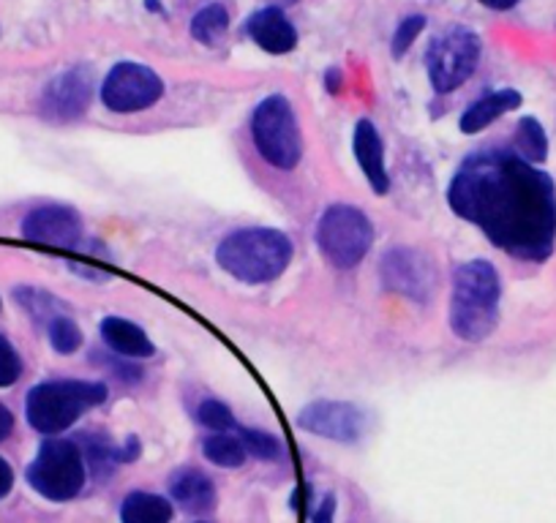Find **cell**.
<instances>
[{"label": "cell", "instance_id": "obj_1", "mask_svg": "<svg viewBox=\"0 0 556 523\" xmlns=\"http://www.w3.org/2000/svg\"><path fill=\"white\" fill-rule=\"evenodd\" d=\"M453 213L521 262H545L556 243V186L505 148L469 153L447 186Z\"/></svg>", "mask_w": 556, "mask_h": 523}, {"label": "cell", "instance_id": "obj_2", "mask_svg": "<svg viewBox=\"0 0 556 523\" xmlns=\"http://www.w3.org/2000/svg\"><path fill=\"white\" fill-rule=\"evenodd\" d=\"M502 281L496 268L485 259L464 262L453 276L451 330L462 341L478 344L494 333L500 322Z\"/></svg>", "mask_w": 556, "mask_h": 523}, {"label": "cell", "instance_id": "obj_3", "mask_svg": "<svg viewBox=\"0 0 556 523\" xmlns=\"http://www.w3.org/2000/svg\"><path fill=\"white\" fill-rule=\"evenodd\" d=\"M218 268L243 284H267L290 268L292 240L270 227L229 232L216 248Z\"/></svg>", "mask_w": 556, "mask_h": 523}, {"label": "cell", "instance_id": "obj_4", "mask_svg": "<svg viewBox=\"0 0 556 523\" xmlns=\"http://www.w3.org/2000/svg\"><path fill=\"white\" fill-rule=\"evenodd\" d=\"M106 401V387L85 379H50L36 384L25 398V418L30 429L58 436L72 429L88 409Z\"/></svg>", "mask_w": 556, "mask_h": 523}, {"label": "cell", "instance_id": "obj_5", "mask_svg": "<svg viewBox=\"0 0 556 523\" xmlns=\"http://www.w3.org/2000/svg\"><path fill=\"white\" fill-rule=\"evenodd\" d=\"M251 140L262 162L273 169H295L303 158L301 126H298L295 110L290 99L281 93H273L262 99L251 112Z\"/></svg>", "mask_w": 556, "mask_h": 523}, {"label": "cell", "instance_id": "obj_6", "mask_svg": "<svg viewBox=\"0 0 556 523\" xmlns=\"http://www.w3.org/2000/svg\"><path fill=\"white\" fill-rule=\"evenodd\" d=\"M25 477H28L30 488L45 496V499L68 501L83 494L88 467H85L83 450H79L77 442L50 436V439L41 442Z\"/></svg>", "mask_w": 556, "mask_h": 523}, {"label": "cell", "instance_id": "obj_7", "mask_svg": "<svg viewBox=\"0 0 556 523\" xmlns=\"http://www.w3.org/2000/svg\"><path fill=\"white\" fill-rule=\"evenodd\" d=\"M319 251L339 270L357 268L374 245V224L363 211L352 205H330L317 221Z\"/></svg>", "mask_w": 556, "mask_h": 523}, {"label": "cell", "instance_id": "obj_8", "mask_svg": "<svg viewBox=\"0 0 556 523\" xmlns=\"http://www.w3.org/2000/svg\"><path fill=\"white\" fill-rule=\"evenodd\" d=\"M480 63V39L467 28H451L431 41L426 52L431 88L440 95L462 88Z\"/></svg>", "mask_w": 556, "mask_h": 523}, {"label": "cell", "instance_id": "obj_9", "mask_svg": "<svg viewBox=\"0 0 556 523\" xmlns=\"http://www.w3.org/2000/svg\"><path fill=\"white\" fill-rule=\"evenodd\" d=\"M162 95L164 79L151 66L137 61L115 63L101 82V104L115 115L151 110Z\"/></svg>", "mask_w": 556, "mask_h": 523}, {"label": "cell", "instance_id": "obj_10", "mask_svg": "<svg viewBox=\"0 0 556 523\" xmlns=\"http://www.w3.org/2000/svg\"><path fill=\"white\" fill-rule=\"evenodd\" d=\"M379 276H382L384 290L415 303L429 301L437 281L429 256L417 248H406V245L384 251L382 262H379Z\"/></svg>", "mask_w": 556, "mask_h": 523}, {"label": "cell", "instance_id": "obj_11", "mask_svg": "<svg viewBox=\"0 0 556 523\" xmlns=\"http://www.w3.org/2000/svg\"><path fill=\"white\" fill-rule=\"evenodd\" d=\"M90 99H93V72L88 66H74L47 82L39 112L52 123H74L88 112Z\"/></svg>", "mask_w": 556, "mask_h": 523}, {"label": "cell", "instance_id": "obj_12", "mask_svg": "<svg viewBox=\"0 0 556 523\" xmlns=\"http://www.w3.org/2000/svg\"><path fill=\"white\" fill-rule=\"evenodd\" d=\"M298 425L303 431L323 439L339 442V445H352L363 436L366 429V414L346 401H312L298 414Z\"/></svg>", "mask_w": 556, "mask_h": 523}, {"label": "cell", "instance_id": "obj_13", "mask_svg": "<svg viewBox=\"0 0 556 523\" xmlns=\"http://www.w3.org/2000/svg\"><path fill=\"white\" fill-rule=\"evenodd\" d=\"M25 240L52 248H79L83 245V218L68 205H39L23 218Z\"/></svg>", "mask_w": 556, "mask_h": 523}, {"label": "cell", "instance_id": "obj_14", "mask_svg": "<svg viewBox=\"0 0 556 523\" xmlns=\"http://www.w3.org/2000/svg\"><path fill=\"white\" fill-rule=\"evenodd\" d=\"M245 34L260 50L270 55H287L298 47V30L278 7H265L254 12L245 23Z\"/></svg>", "mask_w": 556, "mask_h": 523}, {"label": "cell", "instance_id": "obj_15", "mask_svg": "<svg viewBox=\"0 0 556 523\" xmlns=\"http://www.w3.org/2000/svg\"><path fill=\"white\" fill-rule=\"evenodd\" d=\"M352 151H355V162L361 167L363 178L374 189V194H388L390 191V175L384 167V145L379 137L377 126L371 120H357L355 137H352Z\"/></svg>", "mask_w": 556, "mask_h": 523}, {"label": "cell", "instance_id": "obj_16", "mask_svg": "<svg viewBox=\"0 0 556 523\" xmlns=\"http://www.w3.org/2000/svg\"><path fill=\"white\" fill-rule=\"evenodd\" d=\"M169 499L178 507H184L186 512L202 515V512L216 507V485H213V480L207 477L205 472H200V469H178V472L169 477Z\"/></svg>", "mask_w": 556, "mask_h": 523}, {"label": "cell", "instance_id": "obj_17", "mask_svg": "<svg viewBox=\"0 0 556 523\" xmlns=\"http://www.w3.org/2000/svg\"><path fill=\"white\" fill-rule=\"evenodd\" d=\"M99 333L101 341H104L117 357H123V360H142V357H153V352H156V346L148 339L146 330L123 317L101 319Z\"/></svg>", "mask_w": 556, "mask_h": 523}, {"label": "cell", "instance_id": "obj_18", "mask_svg": "<svg viewBox=\"0 0 556 523\" xmlns=\"http://www.w3.org/2000/svg\"><path fill=\"white\" fill-rule=\"evenodd\" d=\"M521 101L523 99L518 90H513V88L494 90V93L483 95V99H478L475 104H469L467 110H464L462 120H458V128H462L464 135H478V131L489 128L494 120H500L502 115L518 110V106H521Z\"/></svg>", "mask_w": 556, "mask_h": 523}, {"label": "cell", "instance_id": "obj_19", "mask_svg": "<svg viewBox=\"0 0 556 523\" xmlns=\"http://www.w3.org/2000/svg\"><path fill=\"white\" fill-rule=\"evenodd\" d=\"M173 515V501L151 490H131L121 501V523H169Z\"/></svg>", "mask_w": 556, "mask_h": 523}, {"label": "cell", "instance_id": "obj_20", "mask_svg": "<svg viewBox=\"0 0 556 523\" xmlns=\"http://www.w3.org/2000/svg\"><path fill=\"white\" fill-rule=\"evenodd\" d=\"M79 450H83L85 467L96 474L99 480L110 477L115 472V467L121 463V447L112 445V439L106 434H96V431H88L83 434V439L77 442Z\"/></svg>", "mask_w": 556, "mask_h": 523}, {"label": "cell", "instance_id": "obj_21", "mask_svg": "<svg viewBox=\"0 0 556 523\" xmlns=\"http://www.w3.org/2000/svg\"><path fill=\"white\" fill-rule=\"evenodd\" d=\"M513 153L529 164H540L548 156V137L545 128L540 126L538 117H521L513 137Z\"/></svg>", "mask_w": 556, "mask_h": 523}, {"label": "cell", "instance_id": "obj_22", "mask_svg": "<svg viewBox=\"0 0 556 523\" xmlns=\"http://www.w3.org/2000/svg\"><path fill=\"white\" fill-rule=\"evenodd\" d=\"M202 456H205L213 467L238 469L243 467L249 452H245L243 439H240V436L224 431V434L205 436V442H202Z\"/></svg>", "mask_w": 556, "mask_h": 523}, {"label": "cell", "instance_id": "obj_23", "mask_svg": "<svg viewBox=\"0 0 556 523\" xmlns=\"http://www.w3.org/2000/svg\"><path fill=\"white\" fill-rule=\"evenodd\" d=\"M229 30V12L222 3H207L191 20V36H194L200 44L213 47L227 36Z\"/></svg>", "mask_w": 556, "mask_h": 523}, {"label": "cell", "instance_id": "obj_24", "mask_svg": "<svg viewBox=\"0 0 556 523\" xmlns=\"http://www.w3.org/2000/svg\"><path fill=\"white\" fill-rule=\"evenodd\" d=\"M14 297H17L20 306H23L25 311H28L30 317L36 319V322L50 324L52 319L61 317V314H63V303L61 301H55V297L47 295V292L34 290V286H20V290L14 292Z\"/></svg>", "mask_w": 556, "mask_h": 523}, {"label": "cell", "instance_id": "obj_25", "mask_svg": "<svg viewBox=\"0 0 556 523\" xmlns=\"http://www.w3.org/2000/svg\"><path fill=\"white\" fill-rule=\"evenodd\" d=\"M47 333H50V344L58 355H74V352L83 346V330H79V324L74 322L72 317H66V314L52 319V322L47 324Z\"/></svg>", "mask_w": 556, "mask_h": 523}, {"label": "cell", "instance_id": "obj_26", "mask_svg": "<svg viewBox=\"0 0 556 523\" xmlns=\"http://www.w3.org/2000/svg\"><path fill=\"white\" fill-rule=\"evenodd\" d=\"M194 418L197 423H200L202 429L211 431V434H224V431L238 429L232 409H229L224 401H218V398H205V401L197 407Z\"/></svg>", "mask_w": 556, "mask_h": 523}, {"label": "cell", "instance_id": "obj_27", "mask_svg": "<svg viewBox=\"0 0 556 523\" xmlns=\"http://www.w3.org/2000/svg\"><path fill=\"white\" fill-rule=\"evenodd\" d=\"M238 436L243 439L249 458H256V461H278L281 458V442L273 434H267V431L240 429Z\"/></svg>", "mask_w": 556, "mask_h": 523}, {"label": "cell", "instance_id": "obj_28", "mask_svg": "<svg viewBox=\"0 0 556 523\" xmlns=\"http://www.w3.org/2000/svg\"><path fill=\"white\" fill-rule=\"evenodd\" d=\"M426 17L424 14H412V17H404L399 23L393 34V58H404L409 52V47L415 44L417 36L424 34Z\"/></svg>", "mask_w": 556, "mask_h": 523}, {"label": "cell", "instance_id": "obj_29", "mask_svg": "<svg viewBox=\"0 0 556 523\" xmlns=\"http://www.w3.org/2000/svg\"><path fill=\"white\" fill-rule=\"evenodd\" d=\"M20 377H23V360H20L12 341L0 335V387H12Z\"/></svg>", "mask_w": 556, "mask_h": 523}, {"label": "cell", "instance_id": "obj_30", "mask_svg": "<svg viewBox=\"0 0 556 523\" xmlns=\"http://www.w3.org/2000/svg\"><path fill=\"white\" fill-rule=\"evenodd\" d=\"M333 518H336V494H325L323 499H319L317 510H314L312 523H333Z\"/></svg>", "mask_w": 556, "mask_h": 523}, {"label": "cell", "instance_id": "obj_31", "mask_svg": "<svg viewBox=\"0 0 556 523\" xmlns=\"http://www.w3.org/2000/svg\"><path fill=\"white\" fill-rule=\"evenodd\" d=\"M14 488V472L7 463V458H0V499H7Z\"/></svg>", "mask_w": 556, "mask_h": 523}, {"label": "cell", "instance_id": "obj_32", "mask_svg": "<svg viewBox=\"0 0 556 523\" xmlns=\"http://www.w3.org/2000/svg\"><path fill=\"white\" fill-rule=\"evenodd\" d=\"M117 452H121V463H131V461H137L139 452H142V445H139L137 436H128L126 445H123Z\"/></svg>", "mask_w": 556, "mask_h": 523}, {"label": "cell", "instance_id": "obj_33", "mask_svg": "<svg viewBox=\"0 0 556 523\" xmlns=\"http://www.w3.org/2000/svg\"><path fill=\"white\" fill-rule=\"evenodd\" d=\"M12 431H14V414L9 412V407H3V404H0V442L7 439Z\"/></svg>", "mask_w": 556, "mask_h": 523}, {"label": "cell", "instance_id": "obj_34", "mask_svg": "<svg viewBox=\"0 0 556 523\" xmlns=\"http://www.w3.org/2000/svg\"><path fill=\"white\" fill-rule=\"evenodd\" d=\"M485 9H494V12H510L513 7H518V0H480Z\"/></svg>", "mask_w": 556, "mask_h": 523}, {"label": "cell", "instance_id": "obj_35", "mask_svg": "<svg viewBox=\"0 0 556 523\" xmlns=\"http://www.w3.org/2000/svg\"><path fill=\"white\" fill-rule=\"evenodd\" d=\"M325 85H328L330 93H339V88H341V72H339V68H330V72L325 74Z\"/></svg>", "mask_w": 556, "mask_h": 523}, {"label": "cell", "instance_id": "obj_36", "mask_svg": "<svg viewBox=\"0 0 556 523\" xmlns=\"http://www.w3.org/2000/svg\"><path fill=\"white\" fill-rule=\"evenodd\" d=\"M197 523H207V521H197Z\"/></svg>", "mask_w": 556, "mask_h": 523}]
</instances>
